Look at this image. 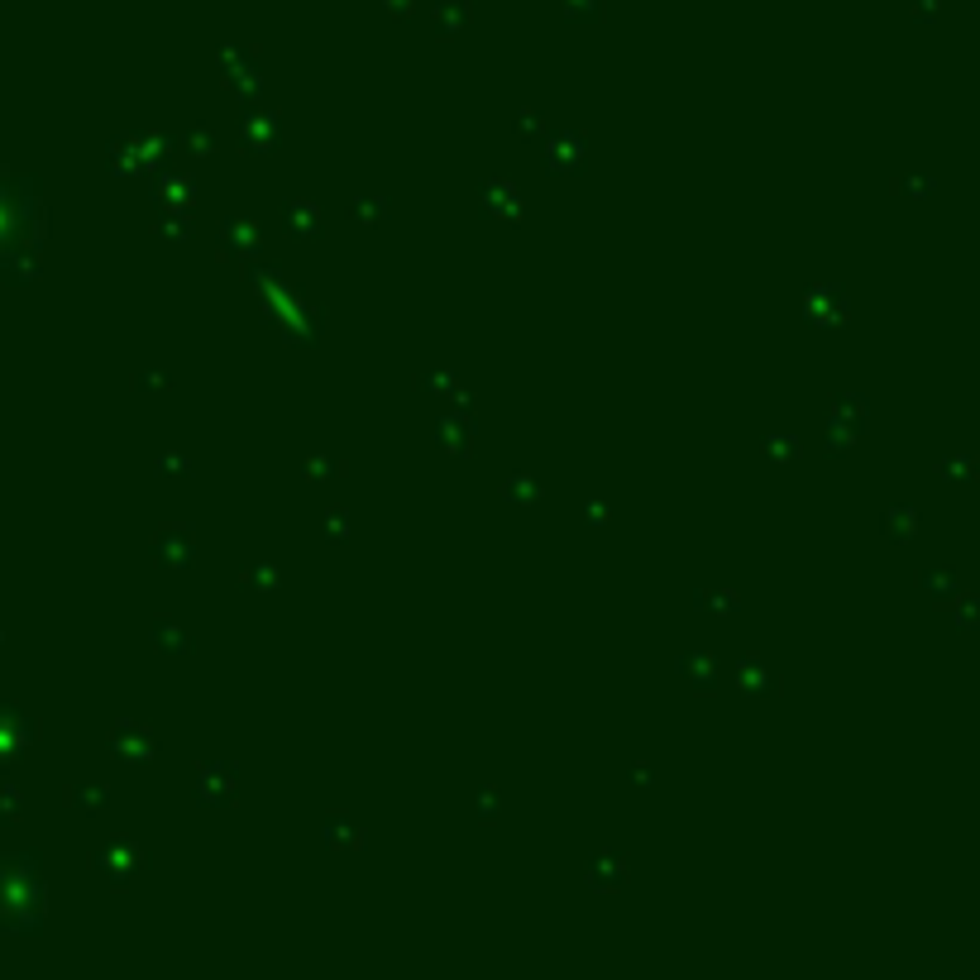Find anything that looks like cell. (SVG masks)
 <instances>
[{"mask_svg":"<svg viewBox=\"0 0 980 980\" xmlns=\"http://www.w3.org/2000/svg\"><path fill=\"white\" fill-rule=\"evenodd\" d=\"M196 799L201 804H235V765L206 761L196 775Z\"/></svg>","mask_w":980,"mask_h":980,"instance_id":"cell-1","label":"cell"},{"mask_svg":"<svg viewBox=\"0 0 980 980\" xmlns=\"http://www.w3.org/2000/svg\"><path fill=\"white\" fill-rule=\"evenodd\" d=\"M545 163L555 173H579L584 168V134H550L545 139Z\"/></svg>","mask_w":980,"mask_h":980,"instance_id":"cell-2","label":"cell"},{"mask_svg":"<svg viewBox=\"0 0 980 980\" xmlns=\"http://www.w3.org/2000/svg\"><path fill=\"white\" fill-rule=\"evenodd\" d=\"M588 880H593V890H622L627 885V856L622 851H598L593 866H588Z\"/></svg>","mask_w":980,"mask_h":980,"instance_id":"cell-3","label":"cell"},{"mask_svg":"<svg viewBox=\"0 0 980 980\" xmlns=\"http://www.w3.org/2000/svg\"><path fill=\"white\" fill-rule=\"evenodd\" d=\"M679 670H684V679L694 684L698 694H713L722 679H718V660L713 655H703V651H684L679 655Z\"/></svg>","mask_w":980,"mask_h":980,"instance_id":"cell-4","label":"cell"},{"mask_svg":"<svg viewBox=\"0 0 980 980\" xmlns=\"http://www.w3.org/2000/svg\"><path fill=\"white\" fill-rule=\"evenodd\" d=\"M283 225L287 235H306V240H316L321 230H326V220L316 211V201H287L283 206Z\"/></svg>","mask_w":980,"mask_h":980,"instance_id":"cell-5","label":"cell"},{"mask_svg":"<svg viewBox=\"0 0 980 980\" xmlns=\"http://www.w3.org/2000/svg\"><path fill=\"white\" fill-rule=\"evenodd\" d=\"M737 684L746 689V694H780V679H775V670H770V665H761L756 655H741V660H737Z\"/></svg>","mask_w":980,"mask_h":980,"instance_id":"cell-6","label":"cell"},{"mask_svg":"<svg viewBox=\"0 0 980 980\" xmlns=\"http://www.w3.org/2000/svg\"><path fill=\"white\" fill-rule=\"evenodd\" d=\"M240 144H244V149H249V153L273 149V144H278V115H273V110H268V115H259V110H254V115L244 120Z\"/></svg>","mask_w":980,"mask_h":980,"instance_id":"cell-7","label":"cell"},{"mask_svg":"<svg viewBox=\"0 0 980 980\" xmlns=\"http://www.w3.org/2000/svg\"><path fill=\"white\" fill-rule=\"evenodd\" d=\"M483 211H493L502 220H517L522 216V196H517V187H507V182H493V187H483Z\"/></svg>","mask_w":980,"mask_h":980,"instance_id":"cell-8","label":"cell"},{"mask_svg":"<svg viewBox=\"0 0 980 980\" xmlns=\"http://www.w3.org/2000/svg\"><path fill=\"white\" fill-rule=\"evenodd\" d=\"M326 837H330V847H345V851L364 847V832L354 828V818H349V813H330V818H326Z\"/></svg>","mask_w":980,"mask_h":980,"instance_id":"cell-9","label":"cell"},{"mask_svg":"<svg viewBox=\"0 0 980 980\" xmlns=\"http://www.w3.org/2000/svg\"><path fill=\"white\" fill-rule=\"evenodd\" d=\"M436 436H440V450H459V455L469 450V445H464V440H469V426H464V416H459V421H455V416H440Z\"/></svg>","mask_w":980,"mask_h":980,"instance_id":"cell-10","label":"cell"},{"mask_svg":"<svg viewBox=\"0 0 980 980\" xmlns=\"http://www.w3.org/2000/svg\"><path fill=\"white\" fill-rule=\"evenodd\" d=\"M502 498H507V502L541 498V483H536V479H526V474H517V479H507V488H502Z\"/></svg>","mask_w":980,"mask_h":980,"instance_id":"cell-11","label":"cell"},{"mask_svg":"<svg viewBox=\"0 0 980 980\" xmlns=\"http://www.w3.org/2000/svg\"><path fill=\"white\" fill-rule=\"evenodd\" d=\"M163 550L173 555L168 565H187V560H192V536H168V541H163Z\"/></svg>","mask_w":980,"mask_h":980,"instance_id":"cell-12","label":"cell"},{"mask_svg":"<svg viewBox=\"0 0 980 980\" xmlns=\"http://www.w3.org/2000/svg\"><path fill=\"white\" fill-rule=\"evenodd\" d=\"M789 445H794V440H789V436H775V440H770V445H765V455H770V459H780V464H784V459H794V455H799V450H789Z\"/></svg>","mask_w":980,"mask_h":980,"instance_id":"cell-13","label":"cell"},{"mask_svg":"<svg viewBox=\"0 0 980 980\" xmlns=\"http://www.w3.org/2000/svg\"><path fill=\"white\" fill-rule=\"evenodd\" d=\"M359 211H364V220H383L388 201H359Z\"/></svg>","mask_w":980,"mask_h":980,"instance_id":"cell-14","label":"cell"},{"mask_svg":"<svg viewBox=\"0 0 980 980\" xmlns=\"http://www.w3.org/2000/svg\"><path fill=\"white\" fill-rule=\"evenodd\" d=\"M249 240H254L249 225H235V230H230V244H235V249H249Z\"/></svg>","mask_w":980,"mask_h":980,"instance_id":"cell-15","label":"cell"},{"mask_svg":"<svg viewBox=\"0 0 980 980\" xmlns=\"http://www.w3.org/2000/svg\"><path fill=\"white\" fill-rule=\"evenodd\" d=\"M526 125H531V134H536V130H541V115H536V110H522V115H517V130H526Z\"/></svg>","mask_w":980,"mask_h":980,"instance_id":"cell-16","label":"cell"}]
</instances>
